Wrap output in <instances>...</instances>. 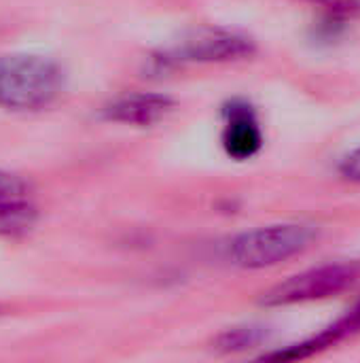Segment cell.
I'll return each mask as SVG.
<instances>
[{
  "instance_id": "obj_2",
  "label": "cell",
  "mask_w": 360,
  "mask_h": 363,
  "mask_svg": "<svg viewBox=\"0 0 360 363\" xmlns=\"http://www.w3.org/2000/svg\"><path fill=\"white\" fill-rule=\"evenodd\" d=\"M316 236V230L306 223H276L257 228L233 238L229 259L248 270L272 268L308 251Z\"/></svg>"
},
{
  "instance_id": "obj_3",
  "label": "cell",
  "mask_w": 360,
  "mask_h": 363,
  "mask_svg": "<svg viewBox=\"0 0 360 363\" xmlns=\"http://www.w3.org/2000/svg\"><path fill=\"white\" fill-rule=\"evenodd\" d=\"M359 281L356 266L350 264H329L320 268H312L306 272H299L267 294H263L265 306H293V304H306L314 300H327L344 294Z\"/></svg>"
},
{
  "instance_id": "obj_6",
  "label": "cell",
  "mask_w": 360,
  "mask_h": 363,
  "mask_svg": "<svg viewBox=\"0 0 360 363\" xmlns=\"http://www.w3.org/2000/svg\"><path fill=\"white\" fill-rule=\"evenodd\" d=\"M34 221L36 206L30 200L28 185L19 177L0 170V234H21Z\"/></svg>"
},
{
  "instance_id": "obj_7",
  "label": "cell",
  "mask_w": 360,
  "mask_h": 363,
  "mask_svg": "<svg viewBox=\"0 0 360 363\" xmlns=\"http://www.w3.org/2000/svg\"><path fill=\"white\" fill-rule=\"evenodd\" d=\"M174 108V102L163 94H127L117 100H112L104 115L110 121L117 123H129V125H151L163 119Z\"/></svg>"
},
{
  "instance_id": "obj_4",
  "label": "cell",
  "mask_w": 360,
  "mask_h": 363,
  "mask_svg": "<svg viewBox=\"0 0 360 363\" xmlns=\"http://www.w3.org/2000/svg\"><path fill=\"white\" fill-rule=\"evenodd\" d=\"M255 53V40L246 34L223 30V28H199L185 36L178 45L166 51V57H159L163 62H233L244 60Z\"/></svg>"
},
{
  "instance_id": "obj_10",
  "label": "cell",
  "mask_w": 360,
  "mask_h": 363,
  "mask_svg": "<svg viewBox=\"0 0 360 363\" xmlns=\"http://www.w3.org/2000/svg\"><path fill=\"white\" fill-rule=\"evenodd\" d=\"M339 172L344 179H348L352 183H360V147L339 164Z\"/></svg>"
},
{
  "instance_id": "obj_5",
  "label": "cell",
  "mask_w": 360,
  "mask_h": 363,
  "mask_svg": "<svg viewBox=\"0 0 360 363\" xmlns=\"http://www.w3.org/2000/svg\"><path fill=\"white\" fill-rule=\"evenodd\" d=\"M223 147L233 160H250L263 147V132L255 111L246 102H233L227 108Z\"/></svg>"
},
{
  "instance_id": "obj_11",
  "label": "cell",
  "mask_w": 360,
  "mask_h": 363,
  "mask_svg": "<svg viewBox=\"0 0 360 363\" xmlns=\"http://www.w3.org/2000/svg\"><path fill=\"white\" fill-rule=\"evenodd\" d=\"M320 6H327L333 13H356L360 11V0H312Z\"/></svg>"
},
{
  "instance_id": "obj_1",
  "label": "cell",
  "mask_w": 360,
  "mask_h": 363,
  "mask_svg": "<svg viewBox=\"0 0 360 363\" xmlns=\"http://www.w3.org/2000/svg\"><path fill=\"white\" fill-rule=\"evenodd\" d=\"M66 74L49 57L13 53L0 55V106L8 111H38L64 91Z\"/></svg>"
},
{
  "instance_id": "obj_8",
  "label": "cell",
  "mask_w": 360,
  "mask_h": 363,
  "mask_svg": "<svg viewBox=\"0 0 360 363\" xmlns=\"http://www.w3.org/2000/svg\"><path fill=\"white\" fill-rule=\"evenodd\" d=\"M263 338V332L261 328H233V330H227L219 336L216 345L221 351H227V353H238V351H244V349H250L255 345H259Z\"/></svg>"
},
{
  "instance_id": "obj_9",
  "label": "cell",
  "mask_w": 360,
  "mask_h": 363,
  "mask_svg": "<svg viewBox=\"0 0 360 363\" xmlns=\"http://www.w3.org/2000/svg\"><path fill=\"white\" fill-rule=\"evenodd\" d=\"M360 330V302L354 306V311L344 319V321H339L337 325H333L331 330H329V334L333 336V340L337 342L339 338H344V336H348L350 332H356Z\"/></svg>"
}]
</instances>
